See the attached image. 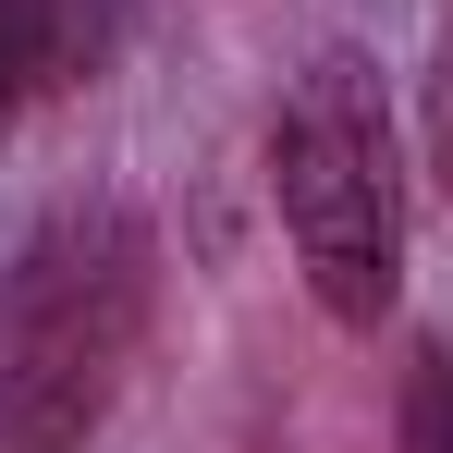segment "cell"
Instances as JSON below:
<instances>
[{
  "label": "cell",
  "instance_id": "6da1fadb",
  "mask_svg": "<svg viewBox=\"0 0 453 453\" xmlns=\"http://www.w3.org/2000/svg\"><path fill=\"white\" fill-rule=\"evenodd\" d=\"M159 245L123 196H74L0 257V453H74L148 343Z\"/></svg>",
  "mask_w": 453,
  "mask_h": 453
},
{
  "label": "cell",
  "instance_id": "7a4b0ae2",
  "mask_svg": "<svg viewBox=\"0 0 453 453\" xmlns=\"http://www.w3.org/2000/svg\"><path fill=\"white\" fill-rule=\"evenodd\" d=\"M270 196H282L306 295L343 331H380L404 295V148H392V98L368 50H319L295 98L270 111Z\"/></svg>",
  "mask_w": 453,
  "mask_h": 453
},
{
  "label": "cell",
  "instance_id": "3957f363",
  "mask_svg": "<svg viewBox=\"0 0 453 453\" xmlns=\"http://www.w3.org/2000/svg\"><path fill=\"white\" fill-rule=\"evenodd\" d=\"M50 50H62V0H0V98L50 74Z\"/></svg>",
  "mask_w": 453,
  "mask_h": 453
},
{
  "label": "cell",
  "instance_id": "277c9868",
  "mask_svg": "<svg viewBox=\"0 0 453 453\" xmlns=\"http://www.w3.org/2000/svg\"><path fill=\"white\" fill-rule=\"evenodd\" d=\"M417 123H429V184H441V209H453V12H441V37H429V74H417Z\"/></svg>",
  "mask_w": 453,
  "mask_h": 453
},
{
  "label": "cell",
  "instance_id": "5b68a950",
  "mask_svg": "<svg viewBox=\"0 0 453 453\" xmlns=\"http://www.w3.org/2000/svg\"><path fill=\"white\" fill-rule=\"evenodd\" d=\"M417 453H453V380L429 356V392H417Z\"/></svg>",
  "mask_w": 453,
  "mask_h": 453
},
{
  "label": "cell",
  "instance_id": "8992f818",
  "mask_svg": "<svg viewBox=\"0 0 453 453\" xmlns=\"http://www.w3.org/2000/svg\"><path fill=\"white\" fill-rule=\"evenodd\" d=\"M0 123H12V98H0Z\"/></svg>",
  "mask_w": 453,
  "mask_h": 453
}]
</instances>
